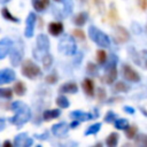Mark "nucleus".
Wrapping results in <instances>:
<instances>
[{
	"label": "nucleus",
	"mask_w": 147,
	"mask_h": 147,
	"mask_svg": "<svg viewBox=\"0 0 147 147\" xmlns=\"http://www.w3.org/2000/svg\"><path fill=\"white\" fill-rule=\"evenodd\" d=\"M22 74L25 77H28L30 79H33V78H36L40 75V69L31 60H25L22 64Z\"/></svg>",
	"instance_id": "5"
},
{
	"label": "nucleus",
	"mask_w": 147,
	"mask_h": 147,
	"mask_svg": "<svg viewBox=\"0 0 147 147\" xmlns=\"http://www.w3.org/2000/svg\"><path fill=\"white\" fill-rule=\"evenodd\" d=\"M136 142L138 145H144V146H147V136L146 134H140L137 137L136 139Z\"/></svg>",
	"instance_id": "34"
},
{
	"label": "nucleus",
	"mask_w": 147,
	"mask_h": 147,
	"mask_svg": "<svg viewBox=\"0 0 147 147\" xmlns=\"http://www.w3.org/2000/svg\"><path fill=\"white\" fill-rule=\"evenodd\" d=\"M124 109H125V111H127L129 114H134V109L131 108V107H129V106H125Z\"/></svg>",
	"instance_id": "40"
},
{
	"label": "nucleus",
	"mask_w": 147,
	"mask_h": 147,
	"mask_svg": "<svg viewBox=\"0 0 147 147\" xmlns=\"http://www.w3.org/2000/svg\"><path fill=\"white\" fill-rule=\"evenodd\" d=\"M13 92L10 88H0V98H5V99H9L11 98Z\"/></svg>",
	"instance_id": "32"
},
{
	"label": "nucleus",
	"mask_w": 147,
	"mask_h": 147,
	"mask_svg": "<svg viewBox=\"0 0 147 147\" xmlns=\"http://www.w3.org/2000/svg\"><path fill=\"white\" fill-rule=\"evenodd\" d=\"M56 103H57V106L60 108H67V107H69V101H68V99L65 96H59L56 99Z\"/></svg>",
	"instance_id": "29"
},
{
	"label": "nucleus",
	"mask_w": 147,
	"mask_h": 147,
	"mask_svg": "<svg viewBox=\"0 0 147 147\" xmlns=\"http://www.w3.org/2000/svg\"><path fill=\"white\" fill-rule=\"evenodd\" d=\"M72 33H74V36H75V37L79 38L80 40H84V39H85V33H84L80 29H76V30H74V32H72Z\"/></svg>",
	"instance_id": "36"
},
{
	"label": "nucleus",
	"mask_w": 147,
	"mask_h": 147,
	"mask_svg": "<svg viewBox=\"0 0 147 147\" xmlns=\"http://www.w3.org/2000/svg\"><path fill=\"white\" fill-rule=\"evenodd\" d=\"M42 64H44V68L45 69H48L49 67H51V64H52V61H53V57L51 56V54H46L44 57H42Z\"/></svg>",
	"instance_id": "30"
},
{
	"label": "nucleus",
	"mask_w": 147,
	"mask_h": 147,
	"mask_svg": "<svg viewBox=\"0 0 147 147\" xmlns=\"http://www.w3.org/2000/svg\"><path fill=\"white\" fill-rule=\"evenodd\" d=\"M139 2H140V7H141L142 9H145V8H146V6H147L146 0H139Z\"/></svg>",
	"instance_id": "41"
},
{
	"label": "nucleus",
	"mask_w": 147,
	"mask_h": 147,
	"mask_svg": "<svg viewBox=\"0 0 147 147\" xmlns=\"http://www.w3.org/2000/svg\"><path fill=\"white\" fill-rule=\"evenodd\" d=\"M59 91L62 92V93H71V94H74V93H76L78 91V87H77V85L75 83H67V84L62 85Z\"/></svg>",
	"instance_id": "18"
},
{
	"label": "nucleus",
	"mask_w": 147,
	"mask_h": 147,
	"mask_svg": "<svg viewBox=\"0 0 147 147\" xmlns=\"http://www.w3.org/2000/svg\"><path fill=\"white\" fill-rule=\"evenodd\" d=\"M130 90V86L126 85L124 82H117L114 86V91L115 92H127Z\"/></svg>",
	"instance_id": "24"
},
{
	"label": "nucleus",
	"mask_w": 147,
	"mask_h": 147,
	"mask_svg": "<svg viewBox=\"0 0 147 147\" xmlns=\"http://www.w3.org/2000/svg\"><path fill=\"white\" fill-rule=\"evenodd\" d=\"M13 47V41L9 38H3L0 40V60L3 59L11 49Z\"/></svg>",
	"instance_id": "8"
},
{
	"label": "nucleus",
	"mask_w": 147,
	"mask_h": 147,
	"mask_svg": "<svg viewBox=\"0 0 147 147\" xmlns=\"http://www.w3.org/2000/svg\"><path fill=\"white\" fill-rule=\"evenodd\" d=\"M115 126L116 129H119V130H124L127 127L129 123H127V119H124V118H119V119H116L115 122Z\"/></svg>",
	"instance_id": "27"
},
{
	"label": "nucleus",
	"mask_w": 147,
	"mask_h": 147,
	"mask_svg": "<svg viewBox=\"0 0 147 147\" xmlns=\"http://www.w3.org/2000/svg\"><path fill=\"white\" fill-rule=\"evenodd\" d=\"M22 55H23L22 47L21 46H15L14 49L11 51V55H10V62H11V64L13 65H18L20 62H21Z\"/></svg>",
	"instance_id": "14"
},
{
	"label": "nucleus",
	"mask_w": 147,
	"mask_h": 147,
	"mask_svg": "<svg viewBox=\"0 0 147 147\" xmlns=\"http://www.w3.org/2000/svg\"><path fill=\"white\" fill-rule=\"evenodd\" d=\"M136 133H137V126H136V125L130 126L129 129L126 127V137H127L129 139H133L134 136H136Z\"/></svg>",
	"instance_id": "33"
},
{
	"label": "nucleus",
	"mask_w": 147,
	"mask_h": 147,
	"mask_svg": "<svg viewBox=\"0 0 147 147\" xmlns=\"http://www.w3.org/2000/svg\"><path fill=\"white\" fill-rule=\"evenodd\" d=\"M117 142H118V133H116V132L110 133V134L108 136L107 140H106V144H107V146H109V147L116 146Z\"/></svg>",
	"instance_id": "21"
},
{
	"label": "nucleus",
	"mask_w": 147,
	"mask_h": 147,
	"mask_svg": "<svg viewBox=\"0 0 147 147\" xmlns=\"http://www.w3.org/2000/svg\"><path fill=\"white\" fill-rule=\"evenodd\" d=\"M69 130V125L64 122H61V123H57V124H54L52 126V132L53 134L57 136V137H61V136H64Z\"/></svg>",
	"instance_id": "13"
},
{
	"label": "nucleus",
	"mask_w": 147,
	"mask_h": 147,
	"mask_svg": "<svg viewBox=\"0 0 147 147\" xmlns=\"http://www.w3.org/2000/svg\"><path fill=\"white\" fill-rule=\"evenodd\" d=\"M77 125H79V122H78V119H75V121H74V122L70 124V126H71V127H76Z\"/></svg>",
	"instance_id": "42"
},
{
	"label": "nucleus",
	"mask_w": 147,
	"mask_h": 147,
	"mask_svg": "<svg viewBox=\"0 0 147 147\" xmlns=\"http://www.w3.org/2000/svg\"><path fill=\"white\" fill-rule=\"evenodd\" d=\"M60 116V110L57 109H52V110H45L42 114V117L45 121H49L53 118H56Z\"/></svg>",
	"instance_id": "20"
},
{
	"label": "nucleus",
	"mask_w": 147,
	"mask_h": 147,
	"mask_svg": "<svg viewBox=\"0 0 147 147\" xmlns=\"http://www.w3.org/2000/svg\"><path fill=\"white\" fill-rule=\"evenodd\" d=\"M86 69H87V72H88L90 75H95L96 71H98V70H96V67H95L93 63H88Z\"/></svg>",
	"instance_id": "38"
},
{
	"label": "nucleus",
	"mask_w": 147,
	"mask_h": 147,
	"mask_svg": "<svg viewBox=\"0 0 147 147\" xmlns=\"http://www.w3.org/2000/svg\"><path fill=\"white\" fill-rule=\"evenodd\" d=\"M5 124H6V123H5V119L0 118V131H1V130L5 127Z\"/></svg>",
	"instance_id": "43"
},
{
	"label": "nucleus",
	"mask_w": 147,
	"mask_h": 147,
	"mask_svg": "<svg viewBox=\"0 0 147 147\" xmlns=\"http://www.w3.org/2000/svg\"><path fill=\"white\" fill-rule=\"evenodd\" d=\"M59 51L64 55H74L76 53V42L72 37L64 36L59 42Z\"/></svg>",
	"instance_id": "4"
},
{
	"label": "nucleus",
	"mask_w": 147,
	"mask_h": 147,
	"mask_svg": "<svg viewBox=\"0 0 147 147\" xmlns=\"http://www.w3.org/2000/svg\"><path fill=\"white\" fill-rule=\"evenodd\" d=\"M49 40L45 34H39L37 37V48L33 51V55L37 60H42V57L48 53Z\"/></svg>",
	"instance_id": "2"
},
{
	"label": "nucleus",
	"mask_w": 147,
	"mask_h": 147,
	"mask_svg": "<svg viewBox=\"0 0 147 147\" xmlns=\"http://www.w3.org/2000/svg\"><path fill=\"white\" fill-rule=\"evenodd\" d=\"M83 88H84V92L87 95H90V96L94 95V84H93V82L91 79H87V78L84 79V82H83Z\"/></svg>",
	"instance_id": "17"
},
{
	"label": "nucleus",
	"mask_w": 147,
	"mask_h": 147,
	"mask_svg": "<svg viewBox=\"0 0 147 147\" xmlns=\"http://www.w3.org/2000/svg\"><path fill=\"white\" fill-rule=\"evenodd\" d=\"M11 108L15 110V116H13L10 118V123L17 125V126H21L23 124H25L30 117H31V111H30V108L21 102V101H15L11 103Z\"/></svg>",
	"instance_id": "1"
},
{
	"label": "nucleus",
	"mask_w": 147,
	"mask_h": 147,
	"mask_svg": "<svg viewBox=\"0 0 147 147\" xmlns=\"http://www.w3.org/2000/svg\"><path fill=\"white\" fill-rule=\"evenodd\" d=\"M15 79V72L11 69L0 70V84H8Z\"/></svg>",
	"instance_id": "10"
},
{
	"label": "nucleus",
	"mask_w": 147,
	"mask_h": 147,
	"mask_svg": "<svg viewBox=\"0 0 147 147\" xmlns=\"http://www.w3.org/2000/svg\"><path fill=\"white\" fill-rule=\"evenodd\" d=\"M100 127H101V124H100V123H95V124L91 125V126H90V127H88V129L85 131V134H86V136H90V134H94V133L99 132Z\"/></svg>",
	"instance_id": "28"
},
{
	"label": "nucleus",
	"mask_w": 147,
	"mask_h": 147,
	"mask_svg": "<svg viewBox=\"0 0 147 147\" xmlns=\"http://www.w3.org/2000/svg\"><path fill=\"white\" fill-rule=\"evenodd\" d=\"M64 2V16H68L72 13V8H74V3L72 0H63Z\"/></svg>",
	"instance_id": "25"
},
{
	"label": "nucleus",
	"mask_w": 147,
	"mask_h": 147,
	"mask_svg": "<svg viewBox=\"0 0 147 147\" xmlns=\"http://www.w3.org/2000/svg\"><path fill=\"white\" fill-rule=\"evenodd\" d=\"M70 117L74 118V119H78V121H90L92 119V115L91 114H87V113H83V111H72L70 114Z\"/></svg>",
	"instance_id": "16"
},
{
	"label": "nucleus",
	"mask_w": 147,
	"mask_h": 147,
	"mask_svg": "<svg viewBox=\"0 0 147 147\" xmlns=\"http://www.w3.org/2000/svg\"><path fill=\"white\" fill-rule=\"evenodd\" d=\"M3 146H11V144L9 141H6V142H3Z\"/></svg>",
	"instance_id": "44"
},
{
	"label": "nucleus",
	"mask_w": 147,
	"mask_h": 147,
	"mask_svg": "<svg viewBox=\"0 0 147 147\" xmlns=\"http://www.w3.org/2000/svg\"><path fill=\"white\" fill-rule=\"evenodd\" d=\"M115 40L117 41V42H125V41H127L129 40V38H130V36H129V32L124 29V28H122V26H117L116 29H115Z\"/></svg>",
	"instance_id": "12"
},
{
	"label": "nucleus",
	"mask_w": 147,
	"mask_h": 147,
	"mask_svg": "<svg viewBox=\"0 0 147 147\" xmlns=\"http://www.w3.org/2000/svg\"><path fill=\"white\" fill-rule=\"evenodd\" d=\"M86 20H87V14L83 11V13H79V14L75 17L74 22H75V24H76V25H78V26H83V25L85 24Z\"/></svg>",
	"instance_id": "22"
},
{
	"label": "nucleus",
	"mask_w": 147,
	"mask_h": 147,
	"mask_svg": "<svg viewBox=\"0 0 147 147\" xmlns=\"http://www.w3.org/2000/svg\"><path fill=\"white\" fill-rule=\"evenodd\" d=\"M32 5L36 10L41 11L49 5V0H32Z\"/></svg>",
	"instance_id": "19"
},
{
	"label": "nucleus",
	"mask_w": 147,
	"mask_h": 147,
	"mask_svg": "<svg viewBox=\"0 0 147 147\" xmlns=\"http://www.w3.org/2000/svg\"><path fill=\"white\" fill-rule=\"evenodd\" d=\"M55 1H63V0H55Z\"/></svg>",
	"instance_id": "46"
},
{
	"label": "nucleus",
	"mask_w": 147,
	"mask_h": 147,
	"mask_svg": "<svg viewBox=\"0 0 147 147\" xmlns=\"http://www.w3.org/2000/svg\"><path fill=\"white\" fill-rule=\"evenodd\" d=\"M8 1H9V0H0L1 3H6V2H8Z\"/></svg>",
	"instance_id": "45"
},
{
	"label": "nucleus",
	"mask_w": 147,
	"mask_h": 147,
	"mask_svg": "<svg viewBox=\"0 0 147 147\" xmlns=\"http://www.w3.org/2000/svg\"><path fill=\"white\" fill-rule=\"evenodd\" d=\"M115 118H116V114H114L113 111H108L105 117V121L107 123H111V122H115Z\"/></svg>",
	"instance_id": "35"
},
{
	"label": "nucleus",
	"mask_w": 147,
	"mask_h": 147,
	"mask_svg": "<svg viewBox=\"0 0 147 147\" xmlns=\"http://www.w3.org/2000/svg\"><path fill=\"white\" fill-rule=\"evenodd\" d=\"M32 142H33L32 139L28 138L26 133H21L18 136H16L15 140H14V145L17 147H28V146H31Z\"/></svg>",
	"instance_id": "7"
},
{
	"label": "nucleus",
	"mask_w": 147,
	"mask_h": 147,
	"mask_svg": "<svg viewBox=\"0 0 147 147\" xmlns=\"http://www.w3.org/2000/svg\"><path fill=\"white\" fill-rule=\"evenodd\" d=\"M25 91H26V87L22 82H16L14 84V92L17 95H23L25 93Z\"/></svg>",
	"instance_id": "23"
},
{
	"label": "nucleus",
	"mask_w": 147,
	"mask_h": 147,
	"mask_svg": "<svg viewBox=\"0 0 147 147\" xmlns=\"http://www.w3.org/2000/svg\"><path fill=\"white\" fill-rule=\"evenodd\" d=\"M48 31L53 36H59L63 31V24L61 22H52L48 25Z\"/></svg>",
	"instance_id": "15"
},
{
	"label": "nucleus",
	"mask_w": 147,
	"mask_h": 147,
	"mask_svg": "<svg viewBox=\"0 0 147 147\" xmlns=\"http://www.w3.org/2000/svg\"><path fill=\"white\" fill-rule=\"evenodd\" d=\"M88 36H90V38L95 44H98L101 47H108L110 45V40H109L108 36L106 33H103L101 30H99V29H96L94 26H90V29H88Z\"/></svg>",
	"instance_id": "3"
},
{
	"label": "nucleus",
	"mask_w": 147,
	"mask_h": 147,
	"mask_svg": "<svg viewBox=\"0 0 147 147\" xmlns=\"http://www.w3.org/2000/svg\"><path fill=\"white\" fill-rule=\"evenodd\" d=\"M96 95H98V98H99L100 100H103V99L106 98V92H105L101 87H99V88L96 90Z\"/></svg>",
	"instance_id": "39"
},
{
	"label": "nucleus",
	"mask_w": 147,
	"mask_h": 147,
	"mask_svg": "<svg viewBox=\"0 0 147 147\" xmlns=\"http://www.w3.org/2000/svg\"><path fill=\"white\" fill-rule=\"evenodd\" d=\"M117 78V70H116V65L114 67H108L106 69V74L102 78V80L107 84H111L113 82H115V79Z\"/></svg>",
	"instance_id": "11"
},
{
	"label": "nucleus",
	"mask_w": 147,
	"mask_h": 147,
	"mask_svg": "<svg viewBox=\"0 0 147 147\" xmlns=\"http://www.w3.org/2000/svg\"><path fill=\"white\" fill-rule=\"evenodd\" d=\"M34 23H36V15L33 13H30L28 18H26V26H25V31H24L25 37H28V38L32 37L33 29H34Z\"/></svg>",
	"instance_id": "9"
},
{
	"label": "nucleus",
	"mask_w": 147,
	"mask_h": 147,
	"mask_svg": "<svg viewBox=\"0 0 147 147\" xmlns=\"http://www.w3.org/2000/svg\"><path fill=\"white\" fill-rule=\"evenodd\" d=\"M107 60V54H106V52L105 51H98L96 52V61L99 62V63H103L105 61Z\"/></svg>",
	"instance_id": "31"
},
{
	"label": "nucleus",
	"mask_w": 147,
	"mask_h": 147,
	"mask_svg": "<svg viewBox=\"0 0 147 147\" xmlns=\"http://www.w3.org/2000/svg\"><path fill=\"white\" fill-rule=\"evenodd\" d=\"M56 80H57V76L55 74H51L46 77V83H48V84H54V83H56Z\"/></svg>",
	"instance_id": "37"
},
{
	"label": "nucleus",
	"mask_w": 147,
	"mask_h": 147,
	"mask_svg": "<svg viewBox=\"0 0 147 147\" xmlns=\"http://www.w3.org/2000/svg\"><path fill=\"white\" fill-rule=\"evenodd\" d=\"M1 14H2V16H3L6 20H8V21H11V22H18V18H16L15 16H13V15L9 13L8 8H2Z\"/></svg>",
	"instance_id": "26"
},
{
	"label": "nucleus",
	"mask_w": 147,
	"mask_h": 147,
	"mask_svg": "<svg viewBox=\"0 0 147 147\" xmlns=\"http://www.w3.org/2000/svg\"><path fill=\"white\" fill-rule=\"evenodd\" d=\"M122 74H123V77H124L125 79H127L129 82L137 83V82L140 80L139 74H138L134 69H132L130 65H127V64H124V65L122 67Z\"/></svg>",
	"instance_id": "6"
}]
</instances>
